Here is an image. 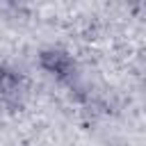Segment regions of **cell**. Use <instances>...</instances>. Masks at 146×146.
Here are the masks:
<instances>
[{"instance_id":"cell-1","label":"cell","mask_w":146,"mask_h":146,"mask_svg":"<svg viewBox=\"0 0 146 146\" xmlns=\"http://www.w3.org/2000/svg\"><path fill=\"white\" fill-rule=\"evenodd\" d=\"M39 62H41V66H43L48 73H52V75L59 78L62 82H66V84L75 82V64H73V59H71L66 52L46 50V52H41Z\"/></svg>"}]
</instances>
